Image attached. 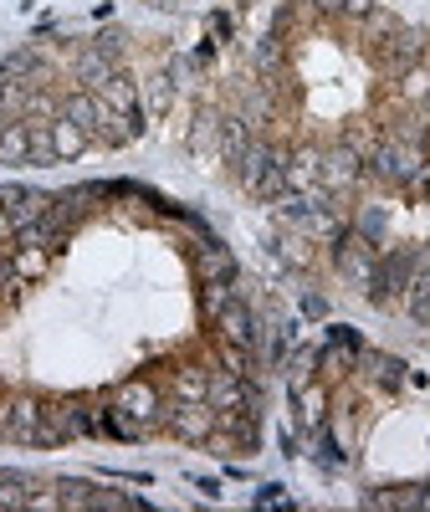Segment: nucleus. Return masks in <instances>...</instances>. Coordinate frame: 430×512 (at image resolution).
<instances>
[{
    "instance_id": "obj_41",
    "label": "nucleus",
    "mask_w": 430,
    "mask_h": 512,
    "mask_svg": "<svg viewBox=\"0 0 430 512\" xmlns=\"http://www.w3.org/2000/svg\"><path fill=\"white\" fill-rule=\"evenodd\" d=\"M21 195H26V185H0V210H11V205H21Z\"/></svg>"
},
{
    "instance_id": "obj_35",
    "label": "nucleus",
    "mask_w": 430,
    "mask_h": 512,
    "mask_svg": "<svg viewBox=\"0 0 430 512\" xmlns=\"http://www.w3.org/2000/svg\"><path fill=\"white\" fill-rule=\"evenodd\" d=\"M190 77H195V62H190V57H175V62H169V82H175V88H185Z\"/></svg>"
},
{
    "instance_id": "obj_25",
    "label": "nucleus",
    "mask_w": 430,
    "mask_h": 512,
    "mask_svg": "<svg viewBox=\"0 0 430 512\" xmlns=\"http://www.w3.org/2000/svg\"><path fill=\"white\" fill-rule=\"evenodd\" d=\"M395 31H400V21H395L390 11H379V6H374V11L364 16V41H369V52H379V47H384V41H390Z\"/></svg>"
},
{
    "instance_id": "obj_11",
    "label": "nucleus",
    "mask_w": 430,
    "mask_h": 512,
    "mask_svg": "<svg viewBox=\"0 0 430 512\" xmlns=\"http://www.w3.org/2000/svg\"><path fill=\"white\" fill-rule=\"evenodd\" d=\"M323 185V149H297L287 154V190L292 195H313Z\"/></svg>"
},
{
    "instance_id": "obj_5",
    "label": "nucleus",
    "mask_w": 430,
    "mask_h": 512,
    "mask_svg": "<svg viewBox=\"0 0 430 512\" xmlns=\"http://www.w3.org/2000/svg\"><path fill=\"white\" fill-rule=\"evenodd\" d=\"M72 436H88L82 405L72 400H41V425H36V446H62Z\"/></svg>"
},
{
    "instance_id": "obj_14",
    "label": "nucleus",
    "mask_w": 430,
    "mask_h": 512,
    "mask_svg": "<svg viewBox=\"0 0 430 512\" xmlns=\"http://www.w3.org/2000/svg\"><path fill=\"white\" fill-rule=\"evenodd\" d=\"M108 108H118L123 118H144V103H139V82L134 77H123V72H113L108 77V88L98 93Z\"/></svg>"
},
{
    "instance_id": "obj_21",
    "label": "nucleus",
    "mask_w": 430,
    "mask_h": 512,
    "mask_svg": "<svg viewBox=\"0 0 430 512\" xmlns=\"http://www.w3.org/2000/svg\"><path fill=\"white\" fill-rule=\"evenodd\" d=\"M364 507H425V487H374L364 492Z\"/></svg>"
},
{
    "instance_id": "obj_15",
    "label": "nucleus",
    "mask_w": 430,
    "mask_h": 512,
    "mask_svg": "<svg viewBox=\"0 0 430 512\" xmlns=\"http://www.w3.org/2000/svg\"><path fill=\"white\" fill-rule=\"evenodd\" d=\"M31 159V123L16 118L0 128V164H26Z\"/></svg>"
},
{
    "instance_id": "obj_31",
    "label": "nucleus",
    "mask_w": 430,
    "mask_h": 512,
    "mask_svg": "<svg viewBox=\"0 0 430 512\" xmlns=\"http://www.w3.org/2000/svg\"><path fill=\"white\" fill-rule=\"evenodd\" d=\"M144 103H149V113H154V118H159V113H169V103H175V82H169V72L149 77V88H144Z\"/></svg>"
},
{
    "instance_id": "obj_43",
    "label": "nucleus",
    "mask_w": 430,
    "mask_h": 512,
    "mask_svg": "<svg viewBox=\"0 0 430 512\" xmlns=\"http://www.w3.org/2000/svg\"><path fill=\"white\" fill-rule=\"evenodd\" d=\"M313 6H318L323 16H343V0H313Z\"/></svg>"
},
{
    "instance_id": "obj_40",
    "label": "nucleus",
    "mask_w": 430,
    "mask_h": 512,
    "mask_svg": "<svg viewBox=\"0 0 430 512\" xmlns=\"http://www.w3.org/2000/svg\"><path fill=\"white\" fill-rule=\"evenodd\" d=\"M374 11V0H343V16H349V21H364Z\"/></svg>"
},
{
    "instance_id": "obj_29",
    "label": "nucleus",
    "mask_w": 430,
    "mask_h": 512,
    "mask_svg": "<svg viewBox=\"0 0 430 512\" xmlns=\"http://www.w3.org/2000/svg\"><path fill=\"white\" fill-rule=\"evenodd\" d=\"M47 256H52L47 246H16V256H11V267H16V272H21L26 282H36L41 272H47Z\"/></svg>"
},
{
    "instance_id": "obj_8",
    "label": "nucleus",
    "mask_w": 430,
    "mask_h": 512,
    "mask_svg": "<svg viewBox=\"0 0 430 512\" xmlns=\"http://www.w3.org/2000/svg\"><path fill=\"white\" fill-rule=\"evenodd\" d=\"M215 328H221V338H226V344H241V349H251V354H256V313L246 308V297H241V292H236L231 303L221 308Z\"/></svg>"
},
{
    "instance_id": "obj_2",
    "label": "nucleus",
    "mask_w": 430,
    "mask_h": 512,
    "mask_svg": "<svg viewBox=\"0 0 430 512\" xmlns=\"http://www.w3.org/2000/svg\"><path fill=\"white\" fill-rule=\"evenodd\" d=\"M333 267L349 277L359 292H369V287H374V272H379V246L364 241L359 231H343V236L333 241Z\"/></svg>"
},
{
    "instance_id": "obj_38",
    "label": "nucleus",
    "mask_w": 430,
    "mask_h": 512,
    "mask_svg": "<svg viewBox=\"0 0 430 512\" xmlns=\"http://www.w3.org/2000/svg\"><path fill=\"white\" fill-rule=\"evenodd\" d=\"M405 77H410V82H405L410 98H425V93H430V72H405Z\"/></svg>"
},
{
    "instance_id": "obj_20",
    "label": "nucleus",
    "mask_w": 430,
    "mask_h": 512,
    "mask_svg": "<svg viewBox=\"0 0 430 512\" xmlns=\"http://www.w3.org/2000/svg\"><path fill=\"white\" fill-rule=\"evenodd\" d=\"M47 210H52V195H47V190H26V195H21V205H11L6 216H11V226H16V231H26V226H36L41 216H47Z\"/></svg>"
},
{
    "instance_id": "obj_17",
    "label": "nucleus",
    "mask_w": 430,
    "mask_h": 512,
    "mask_svg": "<svg viewBox=\"0 0 430 512\" xmlns=\"http://www.w3.org/2000/svg\"><path fill=\"white\" fill-rule=\"evenodd\" d=\"M47 128H52V154H57V159H77L82 149H88V134H82V128H77L72 118H62V113H57Z\"/></svg>"
},
{
    "instance_id": "obj_4",
    "label": "nucleus",
    "mask_w": 430,
    "mask_h": 512,
    "mask_svg": "<svg viewBox=\"0 0 430 512\" xmlns=\"http://www.w3.org/2000/svg\"><path fill=\"white\" fill-rule=\"evenodd\" d=\"M425 52H430V41H425V31L420 26H400L384 47L374 52L379 57V67H384V77H405V72H415L420 62H425Z\"/></svg>"
},
{
    "instance_id": "obj_18",
    "label": "nucleus",
    "mask_w": 430,
    "mask_h": 512,
    "mask_svg": "<svg viewBox=\"0 0 430 512\" xmlns=\"http://www.w3.org/2000/svg\"><path fill=\"white\" fill-rule=\"evenodd\" d=\"M31 492H36L31 477H21V472H0V512H26V507H31Z\"/></svg>"
},
{
    "instance_id": "obj_37",
    "label": "nucleus",
    "mask_w": 430,
    "mask_h": 512,
    "mask_svg": "<svg viewBox=\"0 0 430 512\" xmlns=\"http://www.w3.org/2000/svg\"><path fill=\"white\" fill-rule=\"evenodd\" d=\"M303 313H308V318H328V297H323V292H308V297H303Z\"/></svg>"
},
{
    "instance_id": "obj_39",
    "label": "nucleus",
    "mask_w": 430,
    "mask_h": 512,
    "mask_svg": "<svg viewBox=\"0 0 430 512\" xmlns=\"http://www.w3.org/2000/svg\"><path fill=\"white\" fill-rule=\"evenodd\" d=\"M256 507H287V492L282 487H262L256 492Z\"/></svg>"
},
{
    "instance_id": "obj_44",
    "label": "nucleus",
    "mask_w": 430,
    "mask_h": 512,
    "mask_svg": "<svg viewBox=\"0 0 430 512\" xmlns=\"http://www.w3.org/2000/svg\"><path fill=\"white\" fill-rule=\"evenodd\" d=\"M425 113H430V93H425Z\"/></svg>"
},
{
    "instance_id": "obj_27",
    "label": "nucleus",
    "mask_w": 430,
    "mask_h": 512,
    "mask_svg": "<svg viewBox=\"0 0 430 512\" xmlns=\"http://www.w3.org/2000/svg\"><path fill=\"white\" fill-rule=\"evenodd\" d=\"M364 364H369L374 384H384V390H400V379H405V364H400V359H390V354H364Z\"/></svg>"
},
{
    "instance_id": "obj_26",
    "label": "nucleus",
    "mask_w": 430,
    "mask_h": 512,
    "mask_svg": "<svg viewBox=\"0 0 430 512\" xmlns=\"http://www.w3.org/2000/svg\"><path fill=\"white\" fill-rule=\"evenodd\" d=\"M205 384H210V374L200 364H180L175 369V395L180 400H205Z\"/></svg>"
},
{
    "instance_id": "obj_28",
    "label": "nucleus",
    "mask_w": 430,
    "mask_h": 512,
    "mask_svg": "<svg viewBox=\"0 0 430 512\" xmlns=\"http://www.w3.org/2000/svg\"><path fill=\"white\" fill-rule=\"evenodd\" d=\"M236 297V282H200V308H205V318L215 323L221 318V308Z\"/></svg>"
},
{
    "instance_id": "obj_7",
    "label": "nucleus",
    "mask_w": 430,
    "mask_h": 512,
    "mask_svg": "<svg viewBox=\"0 0 430 512\" xmlns=\"http://www.w3.org/2000/svg\"><path fill=\"white\" fill-rule=\"evenodd\" d=\"M420 164H425V149H405L400 139L374 149V175H379L384 185H410V180L420 175Z\"/></svg>"
},
{
    "instance_id": "obj_1",
    "label": "nucleus",
    "mask_w": 430,
    "mask_h": 512,
    "mask_svg": "<svg viewBox=\"0 0 430 512\" xmlns=\"http://www.w3.org/2000/svg\"><path fill=\"white\" fill-rule=\"evenodd\" d=\"M159 425L175 441H185V446H200V441H210L215 436V425H221V410H215L210 400H175L164 415H159Z\"/></svg>"
},
{
    "instance_id": "obj_13",
    "label": "nucleus",
    "mask_w": 430,
    "mask_h": 512,
    "mask_svg": "<svg viewBox=\"0 0 430 512\" xmlns=\"http://www.w3.org/2000/svg\"><path fill=\"white\" fill-rule=\"evenodd\" d=\"M359 154L349 149V144H338V149H323V185L338 195V190H349L354 180H359Z\"/></svg>"
},
{
    "instance_id": "obj_23",
    "label": "nucleus",
    "mask_w": 430,
    "mask_h": 512,
    "mask_svg": "<svg viewBox=\"0 0 430 512\" xmlns=\"http://www.w3.org/2000/svg\"><path fill=\"white\" fill-rule=\"evenodd\" d=\"M292 400H297V415H303L308 431H318V425H323V410H328V400H323L318 384H303V390H292Z\"/></svg>"
},
{
    "instance_id": "obj_22",
    "label": "nucleus",
    "mask_w": 430,
    "mask_h": 512,
    "mask_svg": "<svg viewBox=\"0 0 430 512\" xmlns=\"http://www.w3.org/2000/svg\"><path fill=\"white\" fill-rule=\"evenodd\" d=\"M405 308H410V318H415V323H425V328H430V267L410 277V287H405Z\"/></svg>"
},
{
    "instance_id": "obj_16",
    "label": "nucleus",
    "mask_w": 430,
    "mask_h": 512,
    "mask_svg": "<svg viewBox=\"0 0 430 512\" xmlns=\"http://www.w3.org/2000/svg\"><path fill=\"white\" fill-rule=\"evenodd\" d=\"M36 77H52V72L31 47H21V52H11L6 62H0V82H36Z\"/></svg>"
},
{
    "instance_id": "obj_24",
    "label": "nucleus",
    "mask_w": 430,
    "mask_h": 512,
    "mask_svg": "<svg viewBox=\"0 0 430 512\" xmlns=\"http://www.w3.org/2000/svg\"><path fill=\"white\" fill-rule=\"evenodd\" d=\"M313 369H318V349H292V354H287V390H303V384H313Z\"/></svg>"
},
{
    "instance_id": "obj_36",
    "label": "nucleus",
    "mask_w": 430,
    "mask_h": 512,
    "mask_svg": "<svg viewBox=\"0 0 430 512\" xmlns=\"http://www.w3.org/2000/svg\"><path fill=\"white\" fill-rule=\"evenodd\" d=\"M277 251L287 256L292 267H308V251H303V241H292V236H287V241H277Z\"/></svg>"
},
{
    "instance_id": "obj_3",
    "label": "nucleus",
    "mask_w": 430,
    "mask_h": 512,
    "mask_svg": "<svg viewBox=\"0 0 430 512\" xmlns=\"http://www.w3.org/2000/svg\"><path fill=\"white\" fill-rule=\"evenodd\" d=\"M410 277H415L410 246L384 251V256H379V272H374V287H369V303H374V308H395V297L410 287Z\"/></svg>"
},
{
    "instance_id": "obj_9",
    "label": "nucleus",
    "mask_w": 430,
    "mask_h": 512,
    "mask_svg": "<svg viewBox=\"0 0 430 512\" xmlns=\"http://www.w3.org/2000/svg\"><path fill=\"white\" fill-rule=\"evenodd\" d=\"M236 251L226 246V241H205L200 251H195V277L200 282H236Z\"/></svg>"
},
{
    "instance_id": "obj_30",
    "label": "nucleus",
    "mask_w": 430,
    "mask_h": 512,
    "mask_svg": "<svg viewBox=\"0 0 430 512\" xmlns=\"http://www.w3.org/2000/svg\"><path fill=\"white\" fill-rule=\"evenodd\" d=\"M215 139H221V113L200 108V113H195V128H190V144H195V149H210Z\"/></svg>"
},
{
    "instance_id": "obj_32",
    "label": "nucleus",
    "mask_w": 430,
    "mask_h": 512,
    "mask_svg": "<svg viewBox=\"0 0 430 512\" xmlns=\"http://www.w3.org/2000/svg\"><path fill=\"white\" fill-rule=\"evenodd\" d=\"M93 507H103V512H144L149 502L144 497H128V492H98Z\"/></svg>"
},
{
    "instance_id": "obj_12",
    "label": "nucleus",
    "mask_w": 430,
    "mask_h": 512,
    "mask_svg": "<svg viewBox=\"0 0 430 512\" xmlns=\"http://www.w3.org/2000/svg\"><path fill=\"white\" fill-rule=\"evenodd\" d=\"M113 72H118V62H113V57H103V52L93 47V41H88V47H82V52L72 57V77H77L88 93H103Z\"/></svg>"
},
{
    "instance_id": "obj_19",
    "label": "nucleus",
    "mask_w": 430,
    "mask_h": 512,
    "mask_svg": "<svg viewBox=\"0 0 430 512\" xmlns=\"http://www.w3.org/2000/svg\"><path fill=\"white\" fill-rule=\"evenodd\" d=\"M246 149H251V123L246 118H221V159L241 164Z\"/></svg>"
},
{
    "instance_id": "obj_10",
    "label": "nucleus",
    "mask_w": 430,
    "mask_h": 512,
    "mask_svg": "<svg viewBox=\"0 0 430 512\" xmlns=\"http://www.w3.org/2000/svg\"><path fill=\"white\" fill-rule=\"evenodd\" d=\"M103 108H108V103H103L98 93H88V88H77V93L62 98V118H72L82 134H88V144L98 139V128H103Z\"/></svg>"
},
{
    "instance_id": "obj_34",
    "label": "nucleus",
    "mask_w": 430,
    "mask_h": 512,
    "mask_svg": "<svg viewBox=\"0 0 430 512\" xmlns=\"http://www.w3.org/2000/svg\"><path fill=\"white\" fill-rule=\"evenodd\" d=\"M354 231L364 236V241H374V246H384V216L369 205V210H359V221H354Z\"/></svg>"
},
{
    "instance_id": "obj_6",
    "label": "nucleus",
    "mask_w": 430,
    "mask_h": 512,
    "mask_svg": "<svg viewBox=\"0 0 430 512\" xmlns=\"http://www.w3.org/2000/svg\"><path fill=\"white\" fill-rule=\"evenodd\" d=\"M113 405L128 415V420H139L144 431H159V390L154 384H144V379H123L118 390H113Z\"/></svg>"
},
{
    "instance_id": "obj_33",
    "label": "nucleus",
    "mask_w": 430,
    "mask_h": 512,
    "mask_svg": "<svg viewBox=\"0 0 430 512\" xmlns=\"http://www.w3.org/2000/svg\"><path fill=\"white\" fill-rule=\"evenodd\" d=\"M57 497H62V507H93L98 487H88V482H57Z\"/></svg>"
},
{
    "instance_id": "obj_45",
    "label": "nucleus",
    "mask_w": 430,
    "mask_h": 512,
    "mask_svg": "<svg viewBox=\"0 0 430 512\" xmlns=\"http://www.w3.org/2000/svg\"><path fill=\"white\" fill-rule=\"evenodd\" d=\"M425 72H430V52H425Z\"/></svg>"
},
{
    "instance_id": "obj_42",
    "label": "nucleus",
    "mask_w": 430,
    "mask_h": 512,
    "mask_svg": "<svg viewBox=\"0 0 430 512\" xmlns=\"http://www.w3.org/2000/svg\"><path fill=\"white\" fill-rule=\"evenodd\" d=\"M256 67H262V72H272V67H277V41H267V47L256 52Z\"/></svg>"
}]
</instances>
